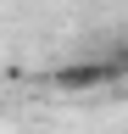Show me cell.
I'll return each mask as SVG.
<instances>
[{"label": "cell", "mask_w": 128, "mask_h": 134, "mask_svg": "<svg viewBox=\"0 0 128 134\" xmlns=\"http://www.w3.org/2000/svg\"><path fill=\"white\" fill-rule=\"evenodd\" d=\"M128 78V50H111V56H89V62H67V67H50V84L56 90H106V84Z\"/></svg>", "instance_id": "obj_1"}]
</instances>
